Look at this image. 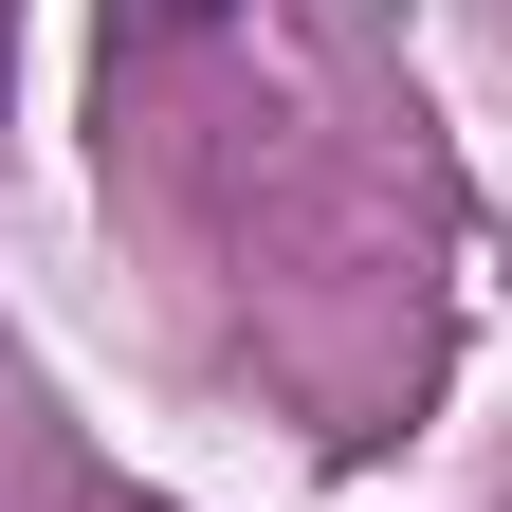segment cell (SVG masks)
Segmentation results:
<instances>
[{
	"mask_svg": "<svg viewBox=\"0 0 512 512\" xmlns=\"http://www.w3.org/2000/svg\"><path fill=\"white\" fill-rule=\"evenodd\" d=\"M128 19H147V37H183V19H220V0H128Z\"/></svg>",
	"mask_w": 512,
	"mask_h": 512,
	"instance_id": "6da1fadb",
	"label": "cell"
}]
</instances>
